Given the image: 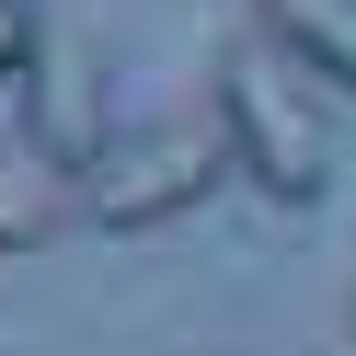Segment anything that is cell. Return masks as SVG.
Returning <instances> with one entry per match:
<instances>
[{"label":"cell","mask_w":356,"mask_h":356,"mask_svg":"<svg viewBox=\"0 0 356 356\" xmlns=\"http://www.w3.org/2000/svg\"><path fill=\"white\" fill-rule=\"evenodd\" d=\"M218 138H230V161L253 172L276 207H310V195L333 184L322 81H310L287 47H264V35H241V47L218 58Z\"/></svg>","instance_id":"cell-1"},{"label":"cell","mask_w":356,"mask_h":356,"mask_svg":"<svg viewBox=\"0 0 356 356\" xmlns=\"http://www.w3.org/2000/svg\"><path fill=\"white\" fill-rule=\"evenodd\" d=\"M218 172H230V138H218V115H149V127H115L104 138V161L81 172V218L92 230H161V218L207 207Z\"/></svg>","instance_id":"cell-2"},{"label":"cell","mask_w":356,"mask_h":356,"mask_svg":"<svg viewBox=\"0 0 356 356\" xmlns=\"http://www.w3.org/2000/svg\"><path fill=\"white\" fill-rule=\"evenodd\" d=\"M12 92H24V149L58 172V184H81V172L104 161V138H115V115H104V70H92V35L47 24Z\"/></svg>","instance_id":"cell-3"},{"label":"cell","mask_w":356,"mask_h":356,"mask_svg":"<svg viewBox=\"0 0 356 356\" xmlns=\"http://www.w3.org/2000/svg\"><path fill=\"white\" fill-rule=\"evenodd\" d=\"M253 35L287 47L299 70H322V92L356 104V0H253Z\"/></svg>","instance_id":"cell-4"},{"label":"cell","mask_w":356,"mask_h":356,"mask_svg":"<svg viewBox=\"0 0 356 356\" xmlns=\"http://www.w3.org/2000/svg\"><path fill=\"white\" fill-rule=\"evenodd\" d=\"M70 207H81V195L58 184L35 149H0V253H35V241H47Z\"/></svg>","instance_id":"cell-5"},{"label":"cell","mask_w":356,"mask_h":356,"mask_svg":"<svg viewBox=\"0 0 356 356\" xmlns=\"http://www.w3.org/2000/svg\"><path fill=\"white\" fill-rule=\"evenodd\" d=\"M35 35H47V12H35V0H0V81H24Z\"/></svg>","instance_id":"cell-6"},{"label":"cell","mask_w":356,"mask_h":356,"mask_svg":"<svg viewBox=\"0 0 356 356\" xmlns=\"http://www.w3.org/2000/svg\"><path fill=\"white\" fill-rule=\"evenodd\" d=\"M345 322H356V310H345Z\"/></svg>","instance_id":"cell-7"}]
</instances>
